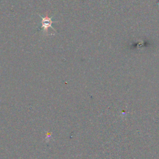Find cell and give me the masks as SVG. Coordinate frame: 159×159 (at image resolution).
<instances>
[{
  "instance_id": "obj_1",
  "label": "cell",
  "mask_w": 159,
  "mask_h": 159,
  "mask_svg": "<svg viewBox=\"0 0 159 159\" xmlns=\"http://www.w3.org/2000/svg\"><path fill=\"white\" fill-rule=\"evenodd\" d=\"M40 17L41 18V29H43L44 32H47L48 29L51 28L53 31H56L54 28L52 27V24L54 23H57L56 21H52V18L48 17L47 15H46L45 17H42L41 15H39Z\"/></svg>"
}]
</instances>
